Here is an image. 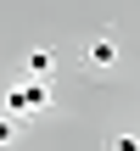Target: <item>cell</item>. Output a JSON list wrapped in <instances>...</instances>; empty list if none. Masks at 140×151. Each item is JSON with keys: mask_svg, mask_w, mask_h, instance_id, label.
<instances>
[{"mask_svg": "<svg viewBox=\"0 0 140 151\" xmlns=\"http://www.w3.org/2000/svg\"><path fill=\"white\" fill-rule=\"evenodd\" d=\"M39 106H51V78H17L11 84V95H6V112L17 118V112H39Z\"/></svg>", "mask_w": 140, "mask_h": 151, "instance_id": "obj_1", "label": "cell"}, {"mask_svg": "<svg viewBox=\"0 0 140 151\" xmlns=\"http://www.w3.org/2000/svg\"><path fill=\"white\" fill-rule=\"evenodd\" d=\"M84 62H90L95 73H107V67H118V62H123V45H118L112 34H95V39L84 45Z\"/></svg>", "mask_w": 140, "mask_h": 151, "instance_id": "obj_2", "label": "cell"}, {"mask_svg": "<svg viewBox=\"0 0 140 151\" xmlns=\"http://www.w3.org/2000/svg\"><path fill=\"white\" fill-rule=\"evenodd\" d=\"M22 73H28V78H51V73H56V56H51V50H28Z\"/></svg>", "mask_w": 140, "mask_h": 151, "instance_id": "obj_3", "label": "cell"}, {"mask_svg": "<svg viewBox=\"0 0 140 151\" xmlns=\"http://www.w3.org/2000/svg\"><path fill=\"white\" fill-rule=\"evenodd\" d=\"M11 140H17V118H11V112H0V146H11Z\"/></svg>", "mask_w": 140, "mask_h": 151, "instance_id": "obj_4", "label": "cell"}, {"mask_svg": "<svg viewBox=\"0 0 140 151\" xmlns=\"http://www.w3.org/2000/svg\"><path fill=\"white\" fill-rule=\"evenodd\" d=\"M112 151H140V134H112Z\"/></svg>", "mask_w": 140, "mask_h": 151, "instance_id": "obj_5", "label": "cell"}]
</instances>
